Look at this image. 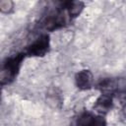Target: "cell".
Returning a JSON list of instances; mask_svg holds the SVG:
<instances>
[{
    "mask_svg": "<svg viewBox=\"0 0 126 126\" xmlns=\"http://www.w3.org/2000/svg\"><path fill=\"white\" fill-rule=\"evenodd\" d=\"M67 23L66 16L62 12H56L48 15L43 21V28L47 31H53L60 29Z\"/></svg>",
    "mask_w": 126,
    "mask_h": 126,
    "instance_id": "277c9868",
    "label": "cell"
},
{
    "mask_svg": "<svg viewBox=\"0 0 126 126\" xmlns=\"http://www.w3.org/2000/svg\"><path fill=\"white\" fill-rule=\"evenodd\" d=\"M24 58H25V54L19 53L17 55L7 58L3 62L2 70H1V74H0L1 85H3V86L8 85L16 79L18 72L20 70V67H21V63L24 60Z\"/></svg>",
    "mask_w": 126,
    "mask_h": 126,
    "instance_id": "6da1fadb",
    "label": "cell"
},
{
    "mask_svg": "<svg viewBox=\"0 0 126 126\" xmlns=\"http://www.w3.org/2000/svg\"><path fill=\"white\" fill-rule=\"evenodd\" d=\"M112 105H113V101H112V97L110 96V94H103L95 100L94 107L97 112L104 114L112 108Z\"/></svg>",
    "mask_w": 126,
    "mask_h": 126,
    "instance_id": "8992f818",
    "label": "cell"
},
{
    "mask_svg": "<svg viewBox=\"0 0 126 126\" xmlns=\"http://www.w3.org/2000/svg\"><path fill=\"white\" fill-rule=\"evenodd\" d=\"M49 49V36L42 34L36 38L28 48L27 53L30 56H43Z\"/></svg>",
    "mask_w": 126,
    "mask_h": 126,
    "instance_id": "7a4b0ae2",
    "label": "cell"
},
{
    "mask_svg": "<svg viewBox=\"0 0 126 126\" xmlns=\"http://www.w3.org/2000/svg\"><path fill=\"white\" fill-rule=\"evenodd\" d=\"M98 88L104 94H109V93H112L117 89V82L115 80H113V79L106 78V79H103V80H101L99 82Z\"/></svg>",
    "mask_w": 126,
    "mask_h": 126,
    "instance_id": "ba28073f",
    "label": "cell"
},
{
    "mask_svg": "<svg viewBox=\"0 0 126 126\" xmlns=\"http://www.w3.org/2000/svg\"><path fill=\"white\" fill-rule=\"evenodd\" d=\"M14 3L10 0H2L0 1V10L2 13H10L13 10Z\"/></svg>",
    "mask_w": 126,
    "mask_h": 126,
    "instance_id": "9c48e42d",
    "label": "cell"
},
{
    "mask_svg": "<svg viewBox=\"0 0 126 126\" xmlns=\"http://www.w3.org/2000/svg\"><path fill=\"white\" fill-rule=\"evenodd\" d=\"M122 111H123V114H124V116L126 117V103L123 105V108H122Z\"/></svg>",
    "mask_w": 126,
    "mask_h": 126,
    "instance_id": "30bf717a",
    "label": "cell"
},
{
    "mask_svg": "<svg viewBox=\"0 0 126 126\" xmlns=\"http://www.w3.org/2000/svg\"><path fill=\"white\" fill-rule=\"evenodd\" d=\"M76 125L77 126H106V123L103 117L94 114L92 112L85 111L79 115Z\"/></svg>",
    "mask_w": 126,
    "mask_h": 126,
    "instance_id": "3957f363",
    "label": "cell"
},
{
    "mask_svg": "<svg viewBox=\"0 0 126 126\" xmlns=\"http://www.w3.org/2000/svg\"><path fill=\"white\" fill-rule=\"evenodd\" d=\"M75 82H76V86L80 90H89L93 86L94 76L90 70L84 69L76 74Z\"/></svg>",
    "mask_w": 126,
    "mask_h": 126,
    "instance_id": "5b68a950",
    "label": "cell"
},
{
    "mask_svg": "<svg viewBox=\"0 0 126 126\" xmlns=\"http://www.w3.org/2000/svg\"><path fill=\"white\" fill-rule=\"evenodd\" d=\"M62 7L68 11V14L70 17L75 18L81 14V12L84 9V3L81 1H67L61 3Z\"/></svg>",
    "mask_w": 126,
    "mask_h": 126,
    "instance_id": "52a82bcc",
    "label": "cell"
}]
</instances>
